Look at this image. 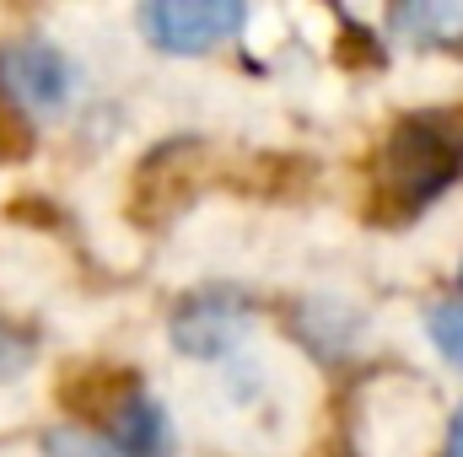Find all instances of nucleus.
<instances>
[{
  "mask_svg": "<svg viewBox=\"0 0 463 457\" xmlns=\"http://www.w3.org/2000/svg\"><path fill=\"white\" fill-rule=\"evenodd\" d=\"M463 167V118L458 114H420L404 118L383 156V183L399 200V210L431 205Z\"/></svg>",
  "mask_w": 463,
  "mask_h": 457,
  "instance_id": "1",
  "label": "nucleus"
},
{
  "mask_svg": "<svg viewBox=\"0 0 463 457\" xmlns=\"http://www.w3.org/2000/svg\"><path fill=\"white\" fill-rule=\"evenodd\" d=\"M248 27V5L237 0H151L140 5V33L162 54H205Z\"/></svg>",
  "mask_w": 463,
  "mask_h": 457,
  "instance_id": "2",
  "label": "nucleus"
},
{
  "mask_svg": "<svg viewBox=\"0 0 463 457\" xmlns=\"http://www.w3.org/2000/svg\"><path fill=\"white\" fill-rule=\"evenodd\" d=\"M76 92V60L54 43L16 38L0 43V98L27 114H60Z\"/></svg>",
  "mask_w": 463,
  "mask_h": 457,
  "instance_id": "3",
  "label": "nucleus"
},
{
  "mask_svg": "<svg viewBox=\"0 0 463 457\" xmlns=\"http://www.w3.org/2000/svg\"><path fill=\"white\" fill-rule=\"evenodd\" d=\"M242 329H248V302L232 285L200 291L173 312V340L184 355H227L242 340Z\"/></svg>",
  "mask_w": 463,
  "mask_h": 457,
  "instance_id": "4",
  "label": "nucleus"
},
{
  "mask_svg": "<svg viewBox=\"0 0 463 457\" xmlns=\"http://www.w3.org/2000/svg\"><path fill=\"white\" fill-rule=\"evenodd\" d=\"M114 452L118 457H173V425L167 409L151 393H129L114 415Z\"/></svg>",
  "mask_w": 463,
  "mask_h": 457,
  "instance_id": "5",
  "label": "nucleus"
},
{
  "mask_svg": "<svg viewBox=\"0 0 463 457\" xmlns=\"http://www.w3.org/2000/svg\"><path fill=\"white\" fill-rule=\"evenodd\" d=\"M393 33L420 49H458L463 43V0H410L393 5Z\"/></svg>",
  "mask_w": 463,
  "mask_h": 457,
  "instance_id": "6",
  "label": "nucleus"
},
{
  "mask_svg": "<svg viewBox=\"0 0 463 457\" xmlns=\"http://www.w3.org/2000/svg\"><path fill=\"white\" fill-rule=\"evenodd\" d=\"M426 329H431V344L442 350V360L463 371V302H437L426 312Z\"/></svg>",
  "mask_w": 463,
  "mask_h": 457,
  "instance_id": "7",
  "label": "nucleus"
},
{
  "mask_svg": "<svg viewBox=\"0 0 463 457\" xmlns=\"http://www.w3.org/2000/svg\"><path fill=\"white\" fill-rule=\"evenodd\" d=\"M43 457H118L109 442H98L92 431H49L43 436Z\"/></svg>",
  "mask_w": 463,
  "mask_h": 457,
  "instance_id": "8",
  "label": "nucleus"
},
{
  "mask_svg": "<svg viewBox=\"0 0 463 457\" xmlns=\"http://www.w3.org/2000/svg\"><path fill=\"white\" fill-rule=\"evenodd\" d=\"M27 360H33V334L0 323V382L16 377V371H27Z\"/></svg>",
  "mask_w": 463,
  "mask_h": 457,
  "instance_id": "9",
  "label": "nucleus"
},
{
  "mask_svg": "<svg viewBox=\"0 0 463 457\" xmlns=\"http://www.w3.org/2000/svg\"><path fill=\"white\" fill-rule=\"evenodd\" d=\"M442 457H463V404H458V415H453V425H448V447H442Z\"/></svg>",
  "mask_w": 463,
  "mask_h": 457,
  "instance_id": "10",
  "label": "nucleus"
}]
</instances>
